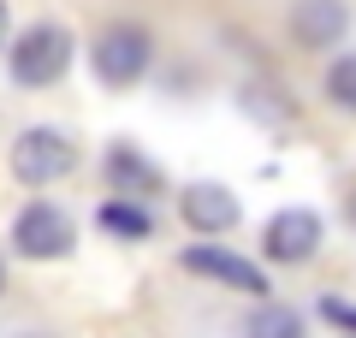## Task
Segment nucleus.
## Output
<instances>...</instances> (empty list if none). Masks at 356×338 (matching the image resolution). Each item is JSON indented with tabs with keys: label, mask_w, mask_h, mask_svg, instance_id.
<instances>
[{
	"label": "nucleus",
	"mask_w": 356,
	"mask_h": 338,
	"mask_svg": "<svg viewBox=\"0 0 356 338\" xmlns=\"http://www.w3.org/2000/svg\"><path fill=\"white\" fill-rule=\"evenodd\" d=\"M89 60H95V77L107 89H131V83H143V72L154 60V36L143 24H107L95 36V48H89Z\"/></svg>",
	"instance_id": "f257e3e1"
},
{
	"label": "nucleus",
	"mask_w": 356,
	"mask_h": 338,
	"mask_svg": "<svg viewBox=\"0 0 356 338\" xmlns=\"http://www.w3.org/2000/svg\"><path fill=\"white\" fill-rule=\"evenodd\" d=\"M184 267L214 285H232V291H250V297H267V273L250 261V255H232V250H214V243H196L184 250Z\"/></svg>",
	"instance_id": "423d86ee"
},
{
	"label": "nucleus",
	"mask_w": 356,
	"mask_h": 338,
	"mask_svg": "<svg viewBox=\"0 0 356 338\" xmlns=\"http://www.w3.org/2000/svg\"><path fill=\"white\" fill-rule=\"evenodd\" d=\"M250 338H303V314L285 309V303H267L250 314Z\"/></svg>",
	"instance_id": "9b49d317"
},
{
	"label": "nucleus",
	"mask_w": 356,
	"mask_h": 338,
	"mask_svg": "<svg viewBox=\"0 0 356 338\" xmlns=\"http://www.w3.org/2000/svg\"><path fill=\"white\" fill-rule=\"evenodd\" d=\"M72 65V36L60 24H30L24 36L13 42V83L18 89H48L65 77Z\"/></svg>",
	"instance_id": "7ed1b4c3"
},
{
	"label": "nucleus",
	"mask_w": 356,
	"mask_h": 338,
	"mask_svg": "<svg viewBox=\"0 0 356 338\" xmlns=\"http://www.w3.org/2000/svg\"><path fill=\"white\" fill-rule=\"evenodd\" d=\"M6 24H13V18H6V0H0V42H6Z\"/></svg>",
	"instance_id": "4468645a"
},
{
	"label": "nucleus",
	"mask_w": 356,
	"mask_h": 338,
	"mask_svg": "<svg viewBox=\"0 0 356 338\" xmlns=\"http://www.w3.org/2000/svg\"><path fill=\"white\" fill-rule=\"evenodd\" d=\"M178 214H184V225H196V232H232V225H238V196H232L226 184H191L178 196Z\"/></svg>",
	"instance_id": "6e6552de"
},
{
	"label": "nucleus",
	"mask_w": 356,
	"mask_h": 338,
	"mask_svg": "<svg viewBox=\"0 0 356 338\" xmlns=\"http://www.w3.org/2000/svg\"><path fill=\"white\" fill-rule=\"evenodd\" d=\"M72 243H77V225L54 202H30L13 220V250L30 255V261H60V255H72Z\"/></svg>",
	"instance_id": "20e7f679"
},
{
	"label": "nucleus",
	"mask_w": 356,
	"mask_h": 338,
	"mask_svg": "<svg viewBox=\"0 0 356 338\" xmlns=\"http://www.w3.org/2000/svg\"><path fill=\"white\" fill-rule=\"evenodd\" d=\"M261 250H267V261H280V267L309 261L321 250V214L315 208H280L261 232Z\"/></svg>",
	"instance_id": "39448f33"
},
{
	"label": "nucleus",
	"mask_w": 356,
	"mask_h": 338,
	"mask_svg": "<svg viewBox=\"0 0 356 338\" xmlns=\"http://www.w3.org/2000/svg\"><path fill=\"white\" fill-rule=\"evenodd\" d=\"M72 166H77V149H72L65 131H54V125L18 131V143H13V178H18V184H30V190L60 184Z\"/></svg>",
	"instance_id": "f03ea898"
},
{
	"label": "nucleus",
	"mask_w": 356,
	"mask_h": 338,
	"mask_svg": "<svg viewBox=\"0 0 356 338\" xmlns=\"http://www.w3.org/2000/svg\"><path fill=\"white\" fill-rule=\"evenodd\" d=\"M0 291H6V267H0Z\"/></svg>",
	"instance_id": "2eb2a0df"
},
{
	"label": "nucleus",
	"mask_w": 356,
	"mask_h": 338,
	"mask_svg": "<svg viewBox=\"0 0 356 338\" xmlns=\"http://www.w3.org/2000/svg\"><path fill=\"white\" fill-rule=\"evenodd\" d=\"M95 220H102L113 238H149V232H154L149 208H137V202H102V214H95Z\"/></svg>",
	"instance_id": "9d476101"
},
{
	"label": "nucleus",
	"mask_w": 356,
	"mask_h": 338,
	"mask_svg": "<svg viewBox=\"0 0 356 338\" xmlns=\"http://www.w3.org/2000/svg\"><path fill=\"white\" fill-rule=\"evenodd\" d=\"M327 95L339 101L344 113H356V54H344V60L327 65Z\"/></svg>",
	"instance_id": "f8f14e48"
},
{
	"label": "nucleus",
	"mask_w": 356,
	"mask_h": 338,
	"mask_svg": "<svg viewBox=\"0 0 356 338\" xmlns=\"http://www.w3.org/2000/svg\"><path fill=\"white\" fill-rule=\"evenodd\" d=\"M321 314H327V321H339L344 332H356V303H344V297H321Z\"/></svg>",
	"instance_id": "ddd939ff"
},
{
	"label": "nucleus",
	"mask_w": 356,
	"mask_h": 338,
	"mask_svg": "<svg viewBox=\"0 0 356 338\" xmlns=\"http://www.w3.org/2000/svg\"><path fill=\"white\" fill-rule=\"evenodd\" d=\"M291 36H297V48H332V42L350 36V6L344 0H297Z\"/></svg>",
	"instance_id": "0eeeda50"
},
{
	"label": "nucleus",
	"mask_w": 356,
	"mask_h": 338,
	"mask_svg": "<svg viewBox=\"0 0 356 338\" xmlns=\"http://www.w3.org/2000/svg\"><path fill=\"white\" fill-rule=\"evenodd\" d=\"M107 178H113L119 190H143V196L161 190V166L143 149H131V143H113V149H107Z\"/></svg>",
	"instance_id": "1a4fd4ad"
}]
</instances>
